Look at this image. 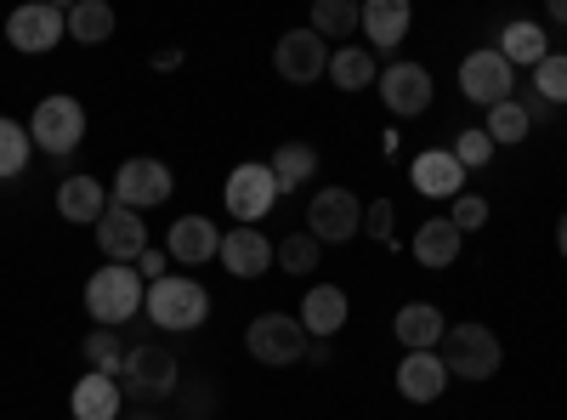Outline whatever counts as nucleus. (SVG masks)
Wrapping results in <instances>:
<instances>
[{
  "mask_svg": "<svg viewBox=\"0 0 567 420\" xmlns=\"http://www.w3.org/2000/svg\"><path fill=\"white\" fill-rule=\"evenodd\" d=\"M301 330H307V341H336L341 330H347V318H352V301H347V290L341 285H312L307 296H301Z\"/></svg>",
  "mask_w": 567,
  "mask_h": 420,
  "instance_id": "14",
  "label": "nucleus"
},
{
  "mask_svg": "<svg viewBox=\"0 0 567 420\" xmlns=\"http://www.w3.org/2000/svg\"><path fill=\"white\" fill-rule=\"evenodd\" d=\"M460 245H465V233H460L449 216H432V222H420V233L409 239V256H414L420 267L443 273V267H454V262H460Z\"/></svg>",
  "mask_w": 567,
  "mask_h": 420,
  "instance_id": "21",
  "label": "nucleus"
},
{
  "mask_svg": "<svg viewBox=\"0 0 567 420\" xmlns=\"http://www.w3.org/2000/svg\"><path fill=\"white\" fill-rule=\"evenodd\" d=\"M205 318H210V290L199 285V278L165 273L159 285H148V324H159V330L187 336V330H199Z\"/></svg>",
  "mask_w": 567,
  "mask_h": 420,
  "instance_id": "2",
  "label": "nucleus"
},
{
  "mask_svg": "<svg viewBox=\"0 0 567 420\" xmlns=\"http://www.w3.org/2000/svg\"><path fill=\"white\" fill-rule=\"evenodd\" d=\"M109 205H114V194L103 188L97 176H69V182H58V216H63V222L97 227Z\"/></svg>",
  "mask_w": 567,
  "mask_h": 420,
  "instance_id": "20",
  "label": "nucleus"
},
{
  "mask_svg": "<svg viewBox=\"0 0 567 420\" xmlns=\"http://www.w3.org/2000/svg\"><path fill=\"white\" fill-rule=\"evenodd\" d=\"M267 165H272V176H278V188L290 194V188H301V182L318 176V148H312V143H284Z\"/></svg>",
  "mask_w": 567,
  "mask_h": 420,
  "instance_id": "27",
  "label": "nucleus"
},
{
  "mask_svg": "<svg viewBox=\"0 0 567 420\" xmlns=\"http://www.w3.org/2000/svg\"><path fill=\"white\" fill-rule=\"evenodd\" d=\"M392 330H398L403 352H437L443 336H449V324H443V313L432 301H409V307H398Z\"/></svg>",
  "mask_w": 567,
  "mask_h": 420,
  "instance_id": "22",
  "label": "nucleus"
},
{
  "mask_svg": "<svg viewBox=\"0 0 567 420\" xmlns=\"http://www.w3.org/2000/svg\"><path fill=\"white\" fill-rule=\"evenodd\" d=\"M449 222H454L460 233H477V227H488V199H483V194H460Z\"/></svg>",
  "mask_w": 567,
  "mask_h": 420,
  "instance_id": "36",
  "label": "nucleus"
},
{
  "mask_svg": "<svg viewBox=\"0 0 567 420\" xmlns=\"http://www.w3.org/2000/svg\"><path fill=\"white\" fill-rule=\"evenodd\" d=\"M550 12H556V23H567V0H550Z\"/></svg>",
  "mask_w": 567,
  "mask_h": 420,
  "instance_id": "43",
  "label": "nucleus"
},
{
  "mask_svg": "<svg viewBox=\"0 0 567 420\" xmlns=\"http://www.w3.org/2000/svg\"><path fill=\"white\" fill-rule=\"evenodd\" d=\"M437 358H443V369H449V381H454V376H460V381H494L499 363H505L499 336L488 330V324H449Z\"/></svg>",
  "mask_w": 567,
  "mask_h": 420,
  "instance_id": "3",
  "label": "nucleus"
},
{
  "mask_svg": "<svg viewBox=\"0 0 567 420\" xmlns=\"http://www.w3.org/2000/svg\"><path fill=\"white\" fill-rule=\"evenodd\" d=\"M494 52H499L511 69H539V63L550 58V40H545V29H539V23L516 18V23H505V34H499Z\"/></svg>",
  "mask_w": 567,
  "mask_h": 420,
  "instance_id": "25",
  "label": "nucleus"
},
{
  "mask_svg": "<svg viewBox=\"0 0 567 420\" xmlns=\"http://www.w3.org/2000/svg\"><path fill=\"white\" fill-rule=\"evenodd\" d=\"M318 239L312 233H284V245H272V267H284V278H307L318 273Z\"/></svg>",
  "mask_w": 567,
  "mask_h": 420,
  "instance_id": "30",
  "label": "nucleus"
},
{
  "mask_svg": "<svg viewBox=\"0 0 567 420\" xmlns=\"http://www.w3.org/2000/svg\"><path fill=\"white\" fill-rule=\"evenodd\" d=\"M460 91L471 103H483V109H499L516 98V69L494 52V45H483V52H471L460 63Z\"/></svg>",
  "mask_w": 567,
  "mask_h": 420,
  "instance_id": "10",
  "label": "nucleus"
},
{
  "mask_svg": "<svg viewBox=\"0 0 567 420\" xmlns=\"http://www.w3.org/2000/svg\"><path fill=\"white\" fill-rule=\"evenodd\" d=\"M307 29H312L318 40H347L352 29H363V7H352V0H318Z\"/></svg>",
  "mask_w": 567,
  "mask_h": 420,
  "instance_id": "29",
  "label": "nucleus"
},
{
  "mask_svg": "<svg viewBox=\"0 0 567 420\" xmlns=\"http://www.w3.org/2000/svg\"><path fill=\"white\" fill-rule=\"evenodd\" d=\"M165 262H171V256H165V250H154V245L142 250V256H136V273H142V285H159V278H165Z\"/></svg>",
  "mask_w": 567,
  "mask_h": 420,
  "instance_id": "38",
  "label": "nucleus"
},
{
  "mask_svg": "<svg viewBox=\"0 0 567 420\" xmlns=\"http://www.w3.org/2000/svg\"><path fill=\"white\" fill-rule=\"evenodd\" d=\"M272 69L290 80V85H312L329 74V40H318L312 29H290L272 45Z\"/></svg>",
  "mask_w": 567,
  "mask_h": 420,
  "instance_id": "12",
  "label": "nucleus"
},
{
  "mask_svg": "<svg viewBox=\"0 0 567 420\" xmlns=\"http://www.w3.org/2000/svg\"><path fill=\"white\" fill-rule=\"evenodd\" d=\"M165 256H171V262H187V267H199V262L221 256V227L205 222V216H182V222H171Z\"/></svg>",
  "mask_w": 567,
  "mask_h": 420,
  "instance_id": "19",
  "label": "nucleus"
},
{
  "mask_svg": "<svg viewBox=\"0 0 567 420\" xmlns=\"http://www.w3.org/2000/svg\"><path fill=\"white\" fill-rule=\"evenodd\" d=\"M171 165L165 160H125L120 171H114V182H109V194H114V205H125V211H154V205H165L171 199Z\"/></svg>",
  "mask_w": 567,
  "mask_h": 420,
  "instance_id": "8",
  "label": "nucleus"
},
{
  "mask_svg": "<svg viewBox=\"0 0 567 420\" xmlns=\"http://www.w3.org/2000/svg\"><path fill=\"white\" fill-rule=\"evenodd\" d=\"M69 34L80 45H103L114 34V12L103 7V0H80V7H69Z\"/></svg>",
  "mask_w": 567,
  "mask_h": 420,
  "instance_id": "32",
  "label": "nucleus"
},
{
  "mask_svg": "<svg viewBox=\"0 0 567 420\" xmlns=\"http://www.w3.org/2000/svg\"><path fill=\"white\" fill-rule=\"evenodd\" d=\"M120 420H159L154 409H131V414H120Z\"/></svg>",
  "mask_w": 567,
  "mask_h": 420,
  "instance_id": "42",
  "label": "nucleus"
},
{
  "mask_svg": "<svg viewBox=\"0 0 567 420\" xmlns=\"http://www.w3.org/2000/svg\"><path fill=\"white\" fill-rule=\"evenodd\" d=\"M483 131H488V143L494 148H516L523 136L534 131V120H528V109H523V98H511V103H499V109H488V120H483Z\"/></svg>",
  "mask_w": 567,
  "mask_h": 420,
  "instance_id": "28",
  "label": "nucleus"
},
{
  "mask_svg": "<svg viewBox=\"0 0 567 420\" xmlns=\"http://www.w3.org/2000/svg\"><path fill=\"white\" fill-rule=\"evenodd\" d=\"M29 136H34V148H45L52 160H69L80 148V136H85V109L74 98H40L34 114H29Z\"/></svg>",
  "mask_w": 567,
  "mask_h": 420,
  "instance_id": "6",
  "label": "nucleus"
},
{
  "mask_svg": "<svg viewBox=\"0 0 567 420\" xmlns=\"http://www.w3.org/2000/svg\"><path fill=\"white\" fill-rule=\"evenodd\" d=\"M63 34H69V12L63 7H45V0H29V7H18L7 18V40L18 45V52H29V58L52 52Z\"/></svg>",
  "mask_w": 567,
  "mask_h": 420,
  "instance_id": "11",
  "label": "nucleus"
},
{
  "mask_svg": "<svg viewBox=\"0 0 567 420\" xmlns=\"http://www.w3.org/2000/svg\"><path fill=\"white\" fill-rule=\"evenodd\" d=\"M176 381H182V363H176V352H171V347L142 341V347H131V352H125L120 387H125L142 409L159 403V398H171V392H176Z\"/></svg>",
  "mask_w": 567,
  "mask_h": 420,
  "instance_id": "4",
  "label": "nucleus"
},
{
  "mask_svg": "<svg viewBox=\"0 0 567 420\" xmlns=\"http://www.w3.org/2000/svg\"><path fill=\"white\" fill-rule=\"evenodd\" d=\"M556 250H561V262H567V211H561V222H556Z\"/></svg>",
  "mask_w": 567,
  "mask_h": 420,
  "instance_id": "41",
  "label": "nucleus"
},
{
  "mask_svg": "<svg viewBox=\"0 0 567 420\" xmlns=\"http://www.w3.org/2000/svg\"><path fill=\"white\" fill-rule=\"evenodd\" d=\"M449 154H454V160H460L465 171H483V165L494 160V143H488V131L477 125V131H460V136H454V148H449Z\"/></svg>",
  "mask_w": 567,
  "mask_h": 420,
  "instance_id": "35",
  "label": "nucleus"
},
{
  "mask_svg": "<svg viewBox=\"0 0 567 420\" xmlns=\"http://www.w3.org/2000/svg\"><path fill=\"white\" fill-rule=\"evenodd\" d=\"M443 387H449V369H443L437 352H403V363H398V392H403L409 403H437Z\"/></svg>",
  "mask_w": 567,
  "mask_h": 420,
  "instance_id": "23",
  "label": "nucleus"
},
{
  "mask_svg": "<svg viewBox=\"0 0 567 420\" xmlns=\"http://www.w3.org/2000/svg\"><path fill=\"white\" fill-rule=\"evenodd\" d=\"M245 347H250V358L267 363V369H290V363L307 358L312 341H307V330H301V318H290V313H261V318H250Z\"/></svg>",
  "mask_w": 567,
  "mask_h": 420,
  "instance_id": "5",
  "label": "nucleus"
},
{
  "mask_svg": "<svg viewBox=\"0 0 567 420\" xmlns=\"http://www.w3.org/2000/svg\"><path fill=\"white\" fill-rule=\"evenodd\" d=\"M329 80H336V91H369L374 85V52L369 45H341V52H329Z\"/></svg>",
  "mask_w": 567,
  "mask_h": 420,
  "instance_id": "26",
  "label": "nucleus"
},
{
  "mask_svg": "<svg viewBox=\"0 0 567 420\" xmlns=\"http://www.w3.org/2000/svg\"><path fill=\"white\" fill-rule=\"evenodd\" d=\"M97 245H103L109 262L136 267V256L148 250V222H142L136 211H125V205H109L103 222H97Z\"/></svg>",
  "mask_w": 567,
  "mask_h": 420,
  "instance_id": "15",
  "label": "nucleus"
},
{
  "mask_svg": "<svg viewBox=\"0 0 567 420\" xmlns=\"http://www.w3.org/2000/svg\"><path fill=\"white\" fill-rule=\"evenodd\" d=\"M307 363H336V352H329V341H312V347H307Z\"/></svg>",
  "mask_w": 567,
  "mask_h": 420,
  "instance_id": "39",
  "label": "nucleus"
},
{
  "mask_svg": "<svg viewBox=\"0 0 567 420\" xmlns=\"http://www.w3.org/2000/svg\"><path fill=\"white\" fill-rule=\"evenodd\" d=\"M125 352H131V347H125L114 330H91V336H85V363L97 369V376H120Z\"/></svg>",
  "mask_w": 567,
  "mask_h": 420,
  "instance_id": "33",
  "label": "nucleus"
},
{
  "mask_svg": "<svg viewBox=\"0 0 567 420\" xmlns=\"http://www.w3.org/2000/svg\"><path fill=\"white\" fill-rule=\"evenodd\" d=\"M381 103L398 114V120H414L432 109V74L420 63H386L381 69Z\"/></svg>",
  "mask_w": 567,
  "mask_h": 420,
  "instance_id": "13",
  "label": "nucleus"
},
{
  "mask_svg": "<svg viewBox=\"0 0 567 420\" xmlns=\"http://www.w3.org/2000/svg\"><path fill=\"white\" fill-rule=\"evenodd\" d=\"M534 98H545L550 109L567 103V58H561V52H550V58L534 69Z\"/></svg>",
  "mask_w": 567,
  "mask_h": 420,
  "instance_id": "34",
  "label": "nucleus"
},
{
  "mask_svg": "<svg viewBox=\"0 0 567 420\" xmlns=\"http://www.w3.org/2000/svg\"><path fill=\"white\" fill-rule=\"evenodd\" d=\"M221 267L233 278H261L272 273V239L261 227H227L221 233Z\"/></svg>",
  "mask_w": 567,
  "mask_h": 420,
  "instance_id": "17",
  "label": "nucleus"
},
{
  "mask_svg": "<svg viewBox=\"0 0 567 420\" xmlns=\"http://www.w3.org/2000/svg\"><path fill=\"white\" fill-rule=\"evenodd\" d=\"M69 414L74 420H120L125 414V387H120V376H80L74 381V392H69Z\"/></svg>",
  "mask_w": 567,
  "mask_h": 420,
  "instance_id": "18",
  "label": "nucleus"
},
{
  "mask_svg": "<svg viewBox=\"0 0 567 420\" xmlns=\"http://www.w3.org/2000/svg\"><path fill=\"white\" fill-rule=\"evenodd\" d=\"M409 182H414V194H425V199H460L465 194V165L449 148H425V154H414Z\"/></svg>",
  "mask_w": 567,
  "mask_h": 420,
  "instance_id": "16",
  "label": "nucleus"
},
{
  "mask_svg": "<svg viewBox=\"0 0 567 420\" xmlns=\"http://www.w3.org/2000/svg\"><path fill=\"white\" fill-rule=\"evenodd\" d=\"M29 154H34V136H29V125H18V120L0 114V182L23 176Z\"/></svg>",
  "mask_w": 567,
  "mask_h": 420,
  "instance_id": "31",
  "label": "nucleus"
},
{
  "mask_svg": "<svg viewBox=\"0 0 567 420\" xmlns=\"http://www.w3.org/2000/svg\"><path fill=\"white\" fill-rule=\"evenodd\" d=\"M176 63H182V52H176V45H165V52L154 58V69H176Z\"/></svg>",
  "mask_w": 567,
  "mask_h": 420,
  "instance_id": "40",
  "label": "nucleus"
},
{
  "mask_svg": "<svg viewBox=\"0 0 567 420\" xmlns=\"http://www.w3.org/2000/svg\"><path fill=\"white\" fill-rule=\"evenodd\" d=\"M307 233L318 245H347L352 233H363V205L347 188H318L307 205Z\"/></svg>",
  "mask_w": 567,
  "mask_h": 420,
  "instance_id": "9",
  "label": "nucleus"
},
{
  "mask_svg": "<svg viewBox=\"0 0 567 420\" xmlns=\"http://www.w3.org/2000/svg\"><path fill=\"white\" fill-rule=\"evenodd\" d=\"M148 301V285H142L136 267H120V262H103L97 273L85 278V313L97 318V330H120L131 324Z\"/></svg>",
  "mask_w": 567,
  "mask_h": 420,
  "instance_id": "1",
  "label": "nucleus"
},
{
  "mask_svg": "<svg viewBox=\"0 0 567 420\" xmlns=\"http://www.w3.org/2000/svg\"><path fill=\"white\" fill-rule=\"evenodd\" d=\"M414 12H409V0H369L363 7V34H369V52L381 58V52H398L403 34H409Z\"/></svg>",
  "mask_w": 567,
  "mask_h": 420,
  "instance_id": "24",
  "label": "nucleus"
},
{
  "mask_svg": "<svg viewBox=\"0 0 567 420\" xmlns=\"http://www.w3.org/2000/svg\"><path fill=\"white\" fill-rule=\"evenodd\" d=\"M278 176H272V165H261V160H250V165H233V176H227V188H221V199H227V211H233V222L239 227H256L272 205H278Z\"/></svg>",
  "mask_w": 567,
  "mask_h": 420,
  "instance_id": "7",
  "label": "nucleus"
},
{
  "mask_svg": "<svg viewBox=\"0 0 567 420\" xmlns=\"http://www.w3.org/2000/svg\"><path fill=\"white\" fill-rule=\"evenodd\" d=\"M363 227H369L381 245H392V199H374V205L363 211Z\"/></svg>",
  "mask_w": 567,
  "mask_h": 420,
  "instance_id": "37",
  "label": "nucleus"
}]
</instances>
